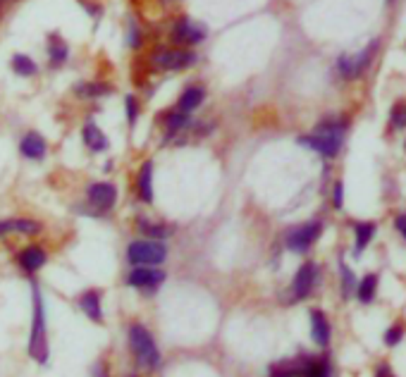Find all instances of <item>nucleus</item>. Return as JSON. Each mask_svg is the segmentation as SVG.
I'll list each match as a JSON object with an SVG mask.
<instances>
[{"label": "nucleus", "mask_w": 406, "mask_h": 377, "mask_svg": "<svg viewBox=\"0 0 406 377\" xmlns=\"http://www.w3.org/2000/svg\"><path fill=\"white\" fill-rule=\"evenodd\" d=\"M167 248L160 241H134L127 248V258L132 265H158L165 260Z\"/></svg>", "instance_id": "nucleus-3"}, {"label": "nucleus", "mask_w": 406, "mask_h": 377, "mask_svg": "<svg viewBox=\"0 0 406 377\" xmlns=\"http://www.w3.org/2000/svg\"><path fill=\"white\" fill-rule=\"evenodd\" d=\"M29 356L36 363L48 361V342H46V313H44V299L41 291L34 284V322H32V339H29Z\"/></svg>", "instance_id": "nucleus-1"}, {"label": "nucleus", "mask_w": 406, "mask_h": 377, "mask_svg": "<svg viewBox=\"0 0 406 377\" xmlns=\"http://www.w3.org/2000/svg\"><path fill=\"white\" fill-rule=\"evenodd\" d=\"M189 124V117H186L184 113H172L165 117V127H167V136H172L177 129H184V127Z\"/></svg>", "instance_id": "nucleus-23"}, {"label": "nucleus", "mask_w": 406, "mask_h": 377, "mask_svg": "<svg viewBox=\"0 0 406 377\" xmlns=\"http://www.w3.org/2000/svg\"><path fill=\"white\" fill-rule=\"evenodd\" d=\"M378 375H392V373H390V368H387V366H380V368H378Z\"/></svg>", "instance_id": "nucleus-34"}, {"label": "nucleus", "mask_w": 406, "mask_h": 377, "mask_svg": "<svg viewBox=\"0 0 406 377\" xmlns=\"http://www.w3.org/2000/svg\"><path fill=\"white\" fill-rule=\"evenodd\" d=\"M39 232H41V224L34 220H0V236H5V234L34 236Z\"/></svg>", "instance_id": "nucleus-13"}, {"label": "nucleus", "mask_w": 406, "mask_h": 377, "mask_svg": "<svg viewBox=\"0 0 406 377\" xmlns=\"http://www.w3.org/2000/svg\"><path fill=\"white\" fill-rule=\"evenodd\" d=\"M127 115H129V124H134L137 122V101L132 98H127Z\"/></svg>", "instance_id": "nucleus-32"}, {"label": "nucleus", "mask_w": 406, "mask_h": 377, "mask_svg": "<svg viewBox=\"0 0 406 377\" xmlns=\"http://www.w3.org/2000/svg\"><path fill=\"white\" fill-rule=\"evenodd\" d=\"M153 162L146 160L139 170V179H137V186H139V196H141L144 203H151L153 200Z\"/></svg>", "instance_id": "nucleus-16"}, {"label": "nucleus", "mask_w": 406, "mask_h": 377, "mask_svg": "<svg viewBox=\"0 0 406 377\" xmlns=\"http://www.w3.org/2000/svg\"><path fill=\"white\" fill-rule=\"evenodd\" d=\"M84 143H87L91 151H106L108 148L106 134H103L94 122H89L87 127H84Z\"/></svg>", "instance_id": "nucleus-17"}, {"label": "nucleus", "mask_w": 406, "mask_h": 377, "mask_svg": "<svg viewBox=\"0 0 406 377\" xmlns=\"http://www.w3.org/2000/svg\"><path fill=\"white\" fill-rule=\"evenodd\" d=\"M375 289H378V275H366L361 279L359 289H356V296H359L361 303H371L375 299Z\"/></svg>", "instance_id": "nucleus-20"}, {"label": "nucleus", "mask_w": 406, "mask_h": 377, "mask_svg": "<svg viewBox=\"0 0 406 377\" xmlns=\"http://www.w3.org/2000/svg\"><path fill=\"white\" fill-rule=\"evenodd\" d=\"M375 236V224L373 222H359L356 224V253H361L363 248L373 241Z\"/></svg>", "instance_id": "nucleus-21"}, {"label": "nucleus", "mask_w": 406, "mask_h": 377, "mask_svg": "<svg viewBox=\"0 0 406 377\" xmlns=\"http://www.w3.org/2000/svg\"><path fill=\"white\" fill-rule=\"evenodd\" d=\"M80 308L89 315L91 320H96V322L101 320V299H99V294H96V291H87V294L82 296V299H80Z\"/></svg>", "instance_id": "nucleus-19"}, {"label": "nucleus", "mask_w": 406, "mask_h": 377, "mask_svg": "<svg viewBox=\"0 0 406 377\" xmlns=\"http://www.w3.org/2000/svg\"><path fill=\"white\" fill-rule=\"evenodd\" d=\"M129 287H137V289H156L165 282V272L163 270H156V267H144V265H137L134 270L129 272L127 277Z\"/></svg>", "instance_id": "nucleus-8"}, {"label": "nucleus", "mask_w": 406, "mask_h": 377, "mask_svg": "<svg viewBox=\"0 0 406 377\" xmlns=\"http://www.w3.org/2000/svg\"><path fill=\"white\" fill-rule=\"evenodd\" d=\"M203 98H205V91H203L201 87L186 89L184 94H182V98H179V110H182V113L196 110V108L203 103Z\"/></svg>", "instance_id": "nucleus-18"}, {"label": "nucleus", "mask_w": 406, "mask_h": 377, "mask_svg": "<svg viewBox=\"0 0 406 377\" xmlns=\"http://www.w3.org/2000/svg\"><path fill=\"white\" fill-rule=\"evenodd\" d=\"M141 229L146 232L148 236H156V239H163V236L170 234L167 227H163V224H151V222H144L141 220Z\"/></svg>", "instance_id": "nucleus-26"}, {"label": "nucleus", "mask_w": 406, "mask_h": 377, "mask_svg": "<svg viewBox=\"0 0 406 377\" xmlns=\"http://www.w3.org/2000/svg\"><path fill=\"white\" fill-rule=\"evenodd\" d=\"M342 291H344V299H349V294H354L356 291L354 272H351L347 265H342Z\"/></svg>", "instance_id": "nucleus-24"}, {"label": "nucleus", "mask_w": 406, "mask_h": 377, "mask_svg": "<svg viewBox=\"0 0 406 377\" xmlns=\"http://www.w3.org/2000/svg\"><path fill=\"white\" fill-rule=\"evenodd\" d=\"M402 337H404V330L399 325H395L392 330H387L385 334V344H390V346H397L399 342H402Z\"/></svg>", "instance_id": "nucleus-28"}, {"label": "nucleus", "mask_w": 406, "mask_h": 377, "mask_svg": "<svg viewBox=\"0 0 406 377\" xmlns=\"http://www.w3.org/2000/svg\"><path fill=\"white\" fill-rule=\"evenodd\" d=\"M129 46H132V48L141 46V32H139L137 24H132V27H129Z\"/></svg>", "instance_id": "nucleus-30"}, {"label": "nucleus", "mask_w": 406, "mask_h": 377, "mask_svg": "<svg viewBox=\"0 0 406 377\" xmlns=\"http://www.w3.org/2000/svg\"><path fill=\"white\" fill-rule=\"evenodd\" d=\"M153 63L163 67V70H186V67H191L194 63H196V56L189 51H160L156 53Z\"/></svg>", "instance_id": "nucleus-9"}, {"label": "nucleus", "mask_w": 406, "mask_h": 377, "mask_svg": "<svg viewBox=\"0 0 406 377\" xmlns=\"http://www.w3.org/2000/svg\"><path fill=\"white\" fill-rule=\"evenodd\" d=\"M332 200H335V208H342V200H344V186L342 181L335 184V191H332Z\"/></svg>", "instance_id": "nucleus-31"}, {"label": "nucleus", "mask_w": 406, "mask_h": 377, "mask_svg": "<svg viewBox=\"0 0 406 377\" xmlns=\"http://www.w3.org/2000/svg\"><path fill=\"white\" fill-rule=\"evenodd\" d=\"M311 337L320 349L330 344V322L325 320V315L320 311H311Z\"/></svg>", "instance_id": "nucleus-14"}, {"label": "nucleus", "mask_w": 406, "mask_h": 377, "mask_svg": "<svg viewBox=\"0 0 406 377\" xmlns=\"http://www.w3.org/2000/svg\"><path fill=\"white\" fill-rule=\"evenodd\" d=\"M115 198H118V191H115V186L108 184V181H96V184H91L89 188V203L101 212L110 210L115 205Z\"/></svg>", "instance_id": "nucleus-10"}, {"label": "nucleus", "mask_w": 406, "mask_h": 377, "mask_svg": "<svg viewBox=\"0 0 406 377\" xmlns=\"http://www.w3.org/2000/svg\"><path fill=\"white\" fill-rule=\"evenodd\" d=\"M108 87H99V84H96V87H77V94H84V96H101V94H108Z\"/></svg>", "instance_id": "nucleus-29"}, {"label": "nucleus", "mask_w": 406, "mask_h": 377, "mask_svg": "<svg viewBox=\"0 0 406 377\" xmlns=\"http://www.w3.org/2000/svg\"><path fill=\"white\" fill-rule=\"evenodd\" d=\"M48 260V255L44 248L39 246H29L24 248V251H20V265L24 272H36L39 267H44Z\"/></svg>", "instance_id": "nucleus-15"}, {"label": "nucleus", "mask_w": 406, "mask_h": 377, "mask_svg": "<svg viewBox=\"0 0 406 377\" xmlns=\"http://www.w3.org/2000/svg\"><path fill=\"white\" fill-rule=\"evenodd\" d=\"M20 151L24 158H29V160H41V158L46 155V141L44 136H39V134L29 132L22 136L20 141Z\"/></svg>", "instance_id": "nucleus-12"}, {"label": "nucleus", "mask_w": 406, "mask_h": 377, "mask_svg": "<svg viewBox=\"0 0 406 377\" xmlns=\"http://www.w3.org/2000/svg\"><path fill=\"white\" fill-rule=\"evenodd\" d=\"M48 51H51V63H53V65L65 63V58H68V46H65L63 41H53Z\"/></svg>", "instance_id": "nucleus-25"}, {"label": "nucleus", "mask_w": 406, "mask_h": 377, "mask_svg": "<svg viewBox=\"0 0 406 377\" xmlns=\"http://www.w3.org/2000/svg\"><path fill=\"white\" fill-rule=\"evenodd\" d=\"M375 48H378V44H371L368 48H363L359 56H354V58H347V56L339 58V63H337L339 75H342L344 79H356V77H361L363 72H366V67L371 65Z\"/></svg>", "instance_id": "nucleus-6"}, {"label": "nucleus", "mask_w": 406, "mask_h": 377, "mask_svg": "<svg viewBox=\"0 0 406 377\" xmlns=\"http://www.w3.org/2000/svg\"><path fill=\"white\" fill-rule=\"evenodd\" d=\"M316 279H318L316 263H306L299 272H296V277H294V287H292L294 299H306V296L311 294V289L316 287Z\"/></svg>", "instance_id": "nucleus-11"}, {"label": "nucleus", "mask_w": 406, "mask_h": 377, "mask_svg": "<svg viewBox=\"0 0 406 377\" xmlns=\"http://www.w3.org/2000/svg\"><path fill=\"white\" fill-rule=\"evenodd\" d=\"M397 232L402 234V236H406V227H404V215H399V217H397Z\"/></svg>", "instance_id": "nucleus-33"}, {"label": "nucleus", "mask_w": 406, "mask_h": 377, "mask_svg": "<svg viewBox=\"0 0 406 377\" xmlns=\"http://www.w3.org/2000/svg\"><path fill=\"white\" fill-rule=\"evenodd\" d=\"M392 124H395L397 129H404V124H406V108H404V103H397V106L392 108Z\"/></svg>", "instance_id": "nucleus-27"}, {"label": "nucleus", "mask_w": 406, "mask_h": 377, "mask_svg": "<svg viewBox=\"0 0 406 377\" xmlns=\"http://www.w3.org/2000/svg\"><path fill=\"white\" fill-rule=\"evenodd\" d=\"M342 134L344 132H330V129H318V134L313 136H301V146H308V148L318 151L320 155L325 158H335L342 148Z\"/></svg>", "instance_id": "nucleus-4"}, {"label": "nucleus", "mask_w": 406, "mask_h": 377, "mask_svg": "<svg viewBox=\"0 0 406 377\" xmlns=\"http://www.w3.org/2000/svg\"><path fill=\"white\" fill-rule=\"evenodd\" d=\"M205 39V27L198 22L191 20H177L172 27V41L182 46H194V44H201Z\"/></svg>", "instance_id": "nucleus-7"}, {"label": "nucleus", "mask_w": 406, "mask_h": 377, "mask_svg": "<svg viewBox=\"0 0 406 377\" xmlns=\"http://www.w3.org/2000/svg\"><path fill=\"white\" fill-rule=\"evenodd\" d=\"M320 234H323V224H320L318 220L306 222V224H301V227H296L287 234V248H292V251H296V253H304L316 244Z\"/></svg>", "instance_id": "nucleus-5"}, {"label": "nucleus", "mask_w": 406, "mask_h": 377, "mask_svg": "<svg viewBox=\"0 0 406 377\" xmlns=\"http://www.w3.org/2000/svg\"><path fill=\"white\" fill-rule=\"evenodd\" d=\"M12 70L20 77H34L39 72V67H36V63L29 56H15L12 58Z\"/></svg>", "instance_id": "nucleus-22"}, {"label": "nucleus", "mask_w": 406, "mask_h": 377, "mask_svg": "<svg viewBox=\"0 0 406 377\" xmlns=\"http://www.w3.org/2000/svg\"><path fill=\"white\" fill-rule=\"evenodd\" d=\"M129 346L134 351L137 361L141 363L146 370H158L160 366V354H158V346H156L153 337L148 334L146 327L141 325H132L129 330Z\"/></svg>", "instance_id": "nucleus-2"}]
</instances>
